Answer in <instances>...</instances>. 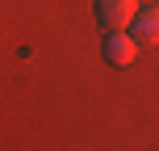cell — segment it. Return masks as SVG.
I'll list each match as a JSON object with an SVG mask.
<instances>
[{"label": "cell", "mask_w": 159, "mask_h": 151, "mask_svg": "<svg viewBox=\"0 0 159 151\" xmlns=\"http://www.w3.org/2000/svg\"><path fill=\"white\" fill-rule=\"evenodd\" d=\"M101 55H105L109 67H130L134 55H138V42L130 38V34H121V30H109L105 42H101Z\"/></svg>", "instance_id": "6da1fadb"}, {"label": "cell", "mask_w": 159, "mask_h": 151, "mask_svg": "<svg viewBox=\"0 0 159 151\" xmlns=\"http://www.w3.org/2000/svg\"><path fill=\"white\" fill-rule=\"evenodd\" d=\"M130 38H134V42H147V46L159 42V4L138 8V13L130 17Z\"/></svg>", "instance_id": "3957f363"}, {"label": "cell", "mask_w": 159, "mask_h": 151, "mask_svg": "<svg viewBox=\"0 0 159 151\" xmlns=\"http://www.w3.org/2000/svg\"><path fill=\"white\" fill-rule=\"evenodd\" d=\"M134 13H138V0H96V21L105 25V34L126 30Z\"/></svg>", "instance_id": "7a4b0ae2"}]
</instances>
